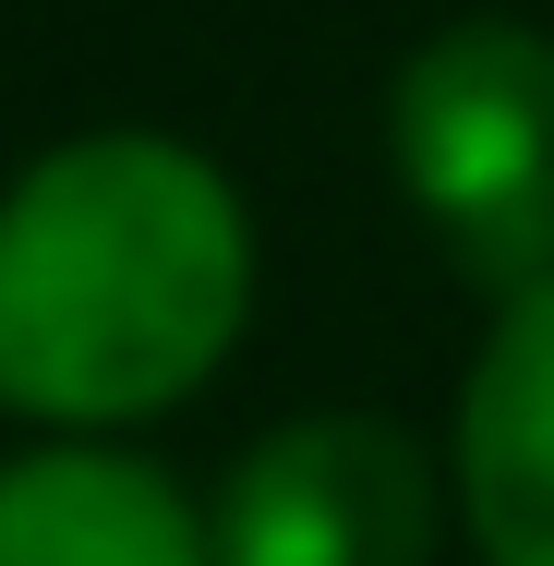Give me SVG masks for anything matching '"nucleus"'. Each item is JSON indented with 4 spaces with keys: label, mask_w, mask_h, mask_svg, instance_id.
<instances>
[{
    "label": "nucleus",
    "mask_w": 554,
    "mask_h": 566,
    "mask_svg": "<svg viewBox=\"0 0 554 566\" xmlns=\"http://www.w3.org/2000/svg\"><path fill=\"white\" fill-rule=\"evenodd\" d=\"M253 326V218L181 133H73L0 193V410L121 434Z\"/></svg>",
    "instance_id": "nucleus-1"
},
{
    "label": "nucleus",
    "mask_w": 554,
    "mask_h": 566,
    "mask_svg": "<svg viewBox=\"0 0 554 566\" xmlns=\"http://www.w3.org/2000/svg\"><path fill=\"white\" fill-rule=\"evenodd\" d=\"M386 157L410 218L470 290H531L554 277V36L470 12L398 61Z\"/></svg>",
    "instance_id": "nucleus-2"
},
{
    "label": "nucleus",
    "mask_w": 554,
    "mask_h": 566,
    "mask_svg": "<svg viewBox=\"0 0 554 566\" xmlns=\"http://www.w3.org/2000/svg\"><path fill=\"white\" fill-rule=\"evenodd\" d=\"M446 458L386 410H302L229 458L206 543L218 566H435Z\"/></svg>",
    "instance_id": "nucleus-3"
},
{
    "label": "nucleus",
    "mask_w": 554,
    "mask_h": 566,
    "mask_svg": "<svg viewBox=\"0 0 554 566\" xmlns=\"http://www.w3.org/2000/svg\"><path fill=\"white\" fill-rule=\"evenodd\" d=\"M446 506L482 566H554V277L506 290L470 349L458 434H446Z\"/></svg>",
    "instance_id": "nucleus-4"
},
{
    "label": "nucleus",
    "mask_w": 554,
    "mask_h": 566,
    "mask_svg": "<svg viewBox=\"0 0 554 566\" xmlns=\"http://www.w3.org/2000/svg\"><path fill=\"white\" fill-rule=\"evenodd\" d=\"M0 566H218L206 506L109 434L0 458Z\"/></svg>",
    "instance_id": "nucleus-5"
}]
</instances>
